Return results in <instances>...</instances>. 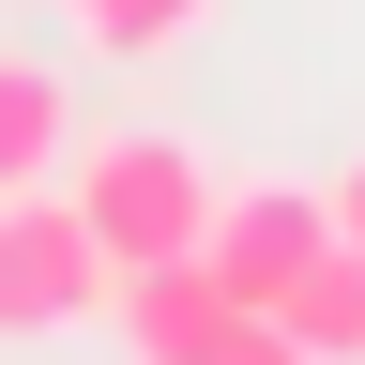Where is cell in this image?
Masks as SVG:
<instances>
[{"mask_svg": "<svg viewBox=\"0 0 365 365\" xmlns=\"http://www.w3.org/2000/svg\"><path fill=\"white\" fill-rule=\"evenodd\" d=\"M61 198H76V228H91V259L137 274V259H198V228H213V168L182 153V137L122 122V137H91V153H61Z\"/></svg>", "mask_w": 365, "mask_h": 365, "instance_id": "1", "label": "cell"}, {"mask_svg": "<svg viewBox=\"0 0 365 365\" xmlns=\"http://www.w3.org/2000/svg\"><path fill=\"white\" fill-rule=\"evenodd\" d=\"M107 304V259H91V228L61 182H31V198H0V335H61V319Z\"/></svg>", "mask_w": 365, "mask_h": 365, "instance_id": "2", "label": "cell"}, {"mask_svg": "<svg viewBox=\"0 0 365 365\" xmlns=\"http://www.w3.org/2000/svg\"><path fill=\"white\" fill-rule=\"evenodd\" d=\"M319 244H335V198H319V182H244V198H213L198 274H213L228 304H274V289H289Z\"/></svg>", "mask_w": 365, "mask_h": 365, "instance_id": "3", "label": "cell"}, {"mask_svg": "<svg viewBox=\"0 0 365 365\" xmlns=\"http://www.w3.org/2000/svg\"><path fill=\"white\" fill-rule=\"evenodd\" d=\"M107 319H122V365H182L228 319V289H213L198 259H137V274H107Z\"/></svg>", "mask_w": 365, "mask_h": 365, "instance_id": "4", "label": "cell"}, {"mask_svg": "<svg viewBox=\"0 0 365 365\" xmlns=\"http://www.w3.org/2000/svg\"><path fill=\"white\" fill-rule=\"evenodd\" d=\"M259 319H289V350H304V365H365V244L335 228V244H319Z\"/></svg>", "mask_w": 365, "mask_h": 365, "instance_id": "5", "label": "cell"}, {"mask_svg": "<svg viewBox=\"0 0 365 365\" xmlns=\"http://www.w3.org/2000/svg\"><path fill=\"white\" fill-rule=\"evenodd\" d=\"M61 153H76V91L46 76V61H16V46H0V198L61 182Z\"/></svg>", "mask_w": 365, "mask_h": 365, "instance_id": "6", "label": "cell"}, {"mask_svg": "<svg viewBox=\"0 0 365 365\" xmlns=\"http://www.w3.org/2000/svg\"><path fill=\"white\" fill-rule=\"evenodd\" d=\"M61 16H76V46H107V61H153V46H182L213 0H61Z\"/></svg>", "mask_w": 365, "mask_h": 365, "instance_id": "7", "label": "cell"}, {"mask_svg": "<svg viewBox=\"0 0 365 365\" xmlns=\"http://www.w3.org/2000/svg\"><path fill=\"white\" fill-rule=\"evenodd\" d=\"M182 365H304V350H289V319H259V304H228V319H213V335L182 350Z\"/></svg>", "mask_w": 365, "mask_h": 365, "instance_id": "8", "label": "cell"}, {"mask_svg": "<svg viewBox=\"0 0 365 365\" xmlns=\"http://www.w3.org/2000/svg\"><path fill=\"white\" fill-rule=\"evenodd\" d=\"M319 198H335V228H350V244H365V153H350L335 182H319Z\"/></svg>", "mask_w": 365, "mask_h": 365, "instance_id": "9", "label": "cell"}]
</instances>
